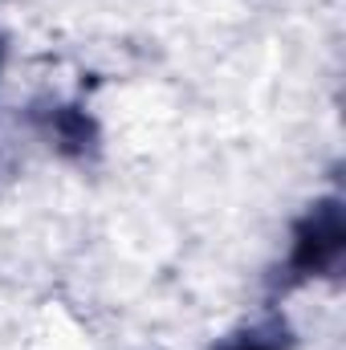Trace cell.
<instances>
[{
    "mask_svg": "<svg viewBox=\"0 0 346 350\" xmlns=\"http://www.w3.org/2000/svg\"><path fill=\"white\" fill-rule=\"evenodd\" d=\"M343 253V216L334 204H322L310 220H306V232L297 241V253H293V265L306 269V273H318L326 265L338 261Z\"/></svg>",
    "mask_w": 346,
    "mask_h": 350,
    "instance_id": "6da1fadb",
    "label": "cell"
}]
</instances>
